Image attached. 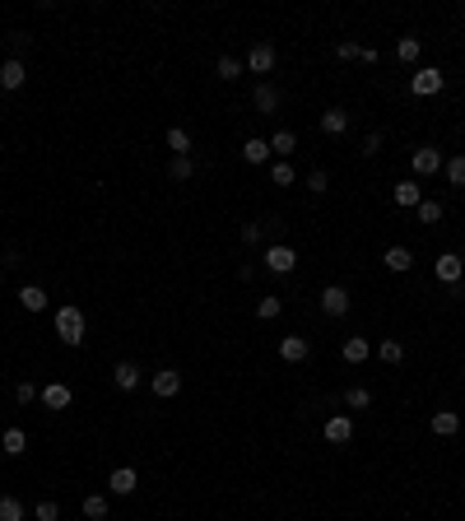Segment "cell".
I'll list each match as a JSON object with an SVG mask.
<instances>
[{
	"mask_svg": "<svg viewBox=\"0 0 465 521\" xmlns=\"http://www.w3.org/2000/svg\"><path fill=\"white\" fill-rule=\"evenodd\" d=\"M56 335H61L70 349H79V344H84V312H79L75 303L56 308Z\"/></svg>",
	"mask_w": 465,
	"mask_h": 521,
	"instance_id": "cell-1",
	"label": "cell"
},
{
	"mask_svg": "<svg viewBox=\"0 0 465 521\" xmlns=\"http://www.w3.org/2000/svg\"><path fill=\"white\" fill-rule=\"evenodd\" d=\"M442 84H447V75L437 66H423L419 75L410 79V89H414V98H432V93H442Z\"/></svg>",
	"mask_w": 465,
	"mask_h": 521,
	"instance_id": "cell-2",
	"label": "cell"
},
{
	"mask_svg": "<svg viewBox=\"0 0 465 521\" xmlns=\"http://www.w3.org/2000/svg\"><path fill=\"white\" fill-rule=\"evenodd\" d=\"M410 163H414V177H432V172H442V149H432V144H419Z\"/></svg>",
	"mask_w": 465,
	"mask_h": 521,
	"instance_id": "cell-3",
	"label": "cell"
},
{
	"mask_svg": "<svg viewBox=\"0 0 465 521\" xmlns=\"http://www.w3.org/2000/svg\"><path fill=\"white\" fill-rule=\"evenodd\" d=\"M293 266H298V256H293V247L275 242V247L266 252V270H270V275H288Z\"/></svg>",
	"mask_w": 465,
	"mask_h": 521,
	"instance_id": "cell-4",
	"label": "cell"
},
{
	"mask_svg": "<svg viewBox=\"0 0 465 521\" xmlns=\"http://www.w3.org/2000/svg\"><path fill=\"white\" fill-rule=\"evenodd\" d=\"M432 270H437V279H442V284H461V275H465V261H461L456 252H442Z\"/></svg>",
	"mask_w": 465,
	"mask_h": 521,
	"instance_id": "cell-5",
	"label": "cell"
},
{
	"mask_svg": "<svg viewBox=\"0 0 465 521\" xmlns=\"http://www.w3.org/2000/svg\"><path fill=\"white\" fill-rule=\"evenodd\" d=\"M322 312L326 317H344V312H349V293H344L340 284H326L322 288Z\"/></svg>",
	"mask_w": 465,
	"mask_h": 521,
	"instance_id": "cell-6",
	"label": "cell"
},
{
	"mask_svg": "<svg viewBox=\"0 0 465 521\" xmlns=\"http://www.w3.org/2000/svg\"><path fill=\"white\" fill-rule=\"evenodd\" d=\"M247 70H252V75H270V70H275V47H270V42H256L252 56H247Z\"/></svg>",
	"mask_w": 465,
	"mask_h": 521,
	"instance_id": "cell-7",
	"label": "cell"
},
{
	"mask_svg": "<svg viewBox=\"0 0 465 521\" xmlns=\"http://www.w3.org/2000/svg\"><path fill=\"white\" fill-rule=\"evenodd\" d=\"M182 391V373L177 368H163V373H154V396L158 400H172Z\"/></svg>",
	"mask_w": 465,
	"mask_h": 521,
	"instance_id": "cell-8",
	"label": "cell"
},
{
	"mask_svg": "<svg viewBox=\"0 0 465 521\" xmlns=\"http://www.w3.org/2000/svg\"><path fill=\"white\" fill-rule=\"evenodd\" d=\"M107 488H112V493H122V498H126V493H135V488H140V475H135L131 466H117V470H112V475H107Z\"/></svg>",
	"mask_w": 465,
	"mask_h": 521,
	"instance_id": "cell-9",
	"label": "cell"
},
{
	"mask_svg": "<svg viewBox=\"0 0 465 521\" xmlns=\"http://www.w3.org/2000/svg\"><path fill=\"white\" fill-rule=\"evenodd\" d=\"M349 438H354V419H349V414H335V419H326V443L344 447Z\"/></svg>",
	"mask_w": 465,
	"mask_h": 521,
	"instance_id": "cell-10",
	"label": "cell"
},
{
	"mask_svg": "<svg viewBox=\"0 0 465 521\" xmlns=\"http://www.w3.org/2000/svg\"><path fill=\"white\" fill-rule=\"evenodd\" d=\"M23 79H28V70H23V61H5V66H0V89H5V93L23 89Z\"/></svg>",
	"mask_w": 465,
	"mask_h": 521,
	"instance_id": "cell-11",
	"label": "cell"
},
{
	"mask_svg": "<svg viewBox=\"0 0 465 521\" xmlns=\"http://www.w3.org/2000/svg\"><path fill=\"white\" fill-rule=\"evenodd\" d=\"M70 400H75V396H70V387H61V382H47V387H42V405H47V410H70Z\"/></svg>",
	"mask_w": 465,
	"mask_h": 521,
	"instance_id": "cell-12",
	"label": "cell"
},
{
	"mask_svg": "<svg viewBox=\"0 0 465 521\" xmlns=\"http://www.w3.org/2000/svg\"><path fill=\"white\" fill-rule=\"evenodd\" d=\"M307 354H312V344L302 340V335H288V340L279 344V358H284V363H302Z\"/></svg>",
	"mask_w": 465,
	"mask_h": 521,
	"instance_id": "cell-13",
	"label": "cell"
},
{
	"mask_svg": "<svg viewBox=\"0 0 465 521\" xmlns=\"http://www.w3.org/2000/svg\"><path fill=\"white\" fill-rule=\"evenodd\" d=\"M322 131L326 135H344V131H349V112H344V107H326L322 112Z\"/></svg>",
	"mask_w": 465,
	"mask_h": 521,
	"instance_id": "cell-14",
	"label": "cell"
},
{
	"mask_svg": "<svg viewBox=\"0 0 465 521\" xmlns=\"http://www.w3.org/2000/svg\"><path fill=\"white\" fill-rule=\"evenodd\" d=\"M382 261H387V270H396V275H405V270L414 266L410 247H387V252H382Z\"/></svg>",
	"mask_w": 465,
	"mask_h": 521,
	"instance_id": "cell-15",
	"label": "cell"
},
{
	"mask_svg": "<svg viewBox=\"0 0 465 521\" xmlns=\"http://www.w3.org/2000/svg\"><path fill=\"white\" fill-rule=\"evenodd\" d=\"M432 433H437V438L461 433V414H456V410H437V414H432Z\"/></svg>",
	"mask_w": 465,
	"mask_h": 521,
	"instance_id": "cell-16",
	"label": "cell"
},
{
	"mask_svg": "<svg viewBox=\"0 0 465 521\" xmlns=\"http://www.w3.org/2000/svg\"><path fill=\"white\" fill-rule=\"evenodd\" d=\"M242 158H247V163H270V140L252 135V140L242 144Z\"/></svg>",
	"mask_w": 465,
	"mask_h": 521,
	"instance_id": "cell-17",
	"label": "cell"
},
{
	"mask_svg": "<svg viewBox=\"0 0 465 521\" xmlns=\"http://www.w3.org/2000/svg\"><path fill=\"white\" fill-rule=\"evenodd\" d=\"M112 382H117V391H135V387H140V368H135V363H117Z\"/></svg>",
	"mask_w": 465,
	"mask_h": 521,
	"instance_id": "cell-18",
	"label": "cell"
},
{
	"mask_svg": "<svg viewBox=\"0 0 465 521\" xmlns=\"http://www.w3.org/2000/svg\"><path fill=\"white\" fill-rule=\"evenodd\" d=\"M0 447H5V456H23V452H28V433H23V428H5Z\"/></svg>",
	"mask_w": 465,
	"mask_h": 521,
	"instance_id": "cell-19",
	"label": "cell"
},
{
	"mask_svg": "<svg viewBox=\"0 0 465 521\" xmlns=\"http://www.w3.org/2000/svg\"><path fill=\"white\" fill-rule=\"evenodd\" d=\"M19 303L28 312H47V288H37V284H23L19 288Z\"/></svg>",
	"mask_w": 465,
	"mask_h": 521,
	"instance_id": "cell-20",
	"label": "cell"
},
{
	"mask_svg": "<svg viewBox=\"0 0 465 521\" xmlns=\"http://www.w3.org/2000/svg\"><path fill=\"white\" fill-rule=\"evenodd\" d=\"M367 354H372V344H367L363 335H349V340H344V363H363Z\"/></svg>",
	"mask_w": 465,
	"mask_h": 521,
	"instance_id": "cell-21",
	"label": "cell"
},
{
	"mask_svg": "<svg viewBox=\"0 0 465 521\" xmlns=\"http://www.w3.org/2000/svg\"><path fill=\"white\" fill-rule=\"evenodd\" d=\"M396 205H405V210H419V182H396Z\"/></svg>",
	"mask_w": 465,
	"mask_h": 521,
	"instance_id": "cell-22",
	"label": "cell"
},
{
	"mask_svg": "<svg viewBox=\"0 0 465 521\" xmlns=\"http://www.w3.org/2000/svg\"><path fill=\"white\" fill-rule=\"evenodd\" d=\"M293 149H298V135H293V131H275V135H270V154L288 158Z\"/></svg>",
	"mask_w": 465,
	"mask_h": 521,
	"instance_id": "cell-23",
	"label": "cell"
},
{
	"mask_svg": "<svg viewBox=\"0 0 465 521\" xmlns=\"http://www.w3.org/2000/svg\"><path fill=\"white\" fill-rule=\"evenodd\" d=\"M252 103H256L261 112H275V107H279V93H275V84H256Z\"/></svg>",
	"mask_w": 465,
	"mask_h": 521,
	"instance_id": "cell-24",
	"label": "cell"
},
{
	"mask_svg": "<svg viewBox=\"0 0 465 521\" xmlns=\"http://www.w3.org/2000/svg\"><path fill=\"white\" fill-rule=\"evenodd\" d=\"M167 149H172L177 158H187L191 154V135L182 131V126H172V131H167Z\"/></svg>",
	"mask_w": 465,
	"mask_h": 521,
	"instance_id": "cell-25",
	"label": "cell"
},
{
	"mask_svg": "<svg viewBox=\"0 0 465 521\" xmlns=\"http://www.w3.org/2000/svg\"><path fill=\"white\" fill-rule=\"evenodd\" d=\"M84 517H89V521H107V498H102V493H89V498H84Z\"/></svg>",
	"mask_w": 465,
	"mask_h": 521,
	"instance_id": "cell-26",
	"label": "cell"
},
{
	"mask_svg": "<svg viewBox=\"0 0 465 521\" xmlns=\"http://www.w3.org/2000/svg\"><path fill=\"white\" fill-rule=\"evenodd\" d=\"M447 168V182H452V187H465V154H456L452 163H442Z\"/></svg>",
	"mask_w": 465,
	"mask_h": 521,
	"instance_id": "cell-27",
	"label": "cell"
},
{
	"mask_svg": "<svg viewBox=\"0 0 465 521\" xmlns=\"http://www.w3.org/2000/svg\"><path fill=\"white\" fill-rule=\"evenodd\" d=\"M279 312H284V303H279V298H261V303H256V317H261V322H275Z\"/></svg>",
	"mask_w": 465,
	"mask_h": 521,
	"instance_id": "cell-28",
	"label": "cell"
},
{
	"mask_svg": "<svg viewBox=\"0 0 465 521\" xmlns=\"http://www.w3.org/2000/svg\"><path fill=\"white\" fill-rule=\"evenodd\" d=\"M377 354H382V363H400V358H405V344H400V340H382Z\"/></svg>",
	"mask_w": 465,
	"mask_h": 521,
	"instance_id": "cell-29",
	"label": "cell"
},
{
	"mask_svg": "<svg viewBox=\"0 0 465 521\" xmlns=\"http://www.w3.org/2000/svg\"><path fill=\"white\" fill-rule=\"evenodd\" d=\"M0 521H23V503L19 498H0Z\"/></svg>",
	"mask_w": 465,
	"mask_h": 521,
	"instance_id": "cell-30",
	"label": "cell"
},
{
	"mask_svg": "<svg viewBox=\"0 0 465 521\" xmlns=\"http://www.w3.org/2000/svg\"><path fill=\"white\" fill-rule=\"evenodd\" d=\"M344 405H349V410H363V405H372V396H367L363 387H349L344 391Z\"/></svg>",
	"mask_w": 465,
	"mask_h": 521,
	"instance_id": "cell-31",
	"label": "cell"
},
{
	"mask_svg": "<svg viewBox=\"0 0 465 521\" xmlns=\"http://www.w3.org/2000/svg\"><path fill=\"white\" fill-rule=\"evenodd\" d=\"M396 56H400V61H419V37H400Z\"/></svg>",
	"mask_w": 465,
	"mask_h": 521,
	"instance_id": "cell-32",
	"label": "cell"
},
{
	"mask_svg": "<svg viewBox=\"0 0 465 521\" xmlns=\"http://www.w3.org/2000/svg\"><path fill=\"white\" fill-rule=\"evenodd\" d=\"M270 182H275V187H293V168H288L284 158H279V163L270 168Z\"/></svg>",
	"mask_w": 465,
	"mask_h": 521,
	"instance_id": "cell-33",
	"label": "cell"
},
{
	"mask_svg": "<svg viewBox=\"0 0 465 521\" xmlns=\"http://www.w3.org/2000/svg\"><path fill=\"white\" fill-rule=\"evenodd\" d=\"M242 75V61L237 56H219V79H237Z\"/></svg>",
	"mask_w": 465,
	"mask_h": 521,
	"instance_id": "cell-34",
	"label": "cell"
},
{
	"mask_svg": "<svg viewBox=\"0 0 465 521\" xmlns=\"http://www.w3.org/2000/svg\"><path fill=\"white\" fill-rule=\"evenodd\" d=\"M442 219V205L437 200H419V223H437Z\"/></svg>",
	"mask_w": 465,
	"mask_h": 521,
	"instance_id": "cell-35",
	"label": "cell"
},
{
	"mask_svg": "<svg viewBox=\"0 0 465 521\" xmlns=\"http://www.w3.org/2000/svg\"><path fill=\"white\" fill-rule=\"evenodd\" d=\"M191 172H196V168H191V158H172V168H167V177H172V182H187Z\"/></svg>",
	"mask_w": 465,
	"mask_h": 521,
	"instance_id": "cell-36",
	"label": "cell"
},
{
	"mask_svg": "<svg viewBox=\"0 0 465 521\" xmlns=\"http://www.w3.org/2000/svg\"><path fill=\"white\" fill-rule=\"evenodd\" d=\"M33 517H37V521H56V517H61V508H56L52 498H42V503L33 508Z\"/></svg>",
	"mask_w": 465,
	"mask_h": 521,
	"instance_id": "cell-37",
	"label": "cell"
},
{
	"mask_svg": "<svg viewBox=\"0 0 465 521\" xmlns=\"http://www.w3.org/2000/svg\"><path fill=\"white\" fill-rule=\"evenodd\" d=\"M33 396H37V387H33V382H19V387H14V400H19V405H28Z\"/></svg>",
	"mask_w": 465,
	"mask_h": 521,
	"instance_id": "cell-38",
	"label": "cell"
},
{
	"mask_svg": "<svg viewBox=\"0 0 465 521\" xmlns=\"http://www.w3.org/2000/svg\"><path fill=\"white\" fill-rule=\"evenodd\" d=\"M331 187V177H326L322 168H317V172H307V191H326Z\"/></svg>",
	"mask_w": 465,
	"mask_h": 521,
	"instance_id": "cell-39",
	"label": "cell"
},
{
	"mask_svg": "<svg viewBox=\"0 0 465 521\" xmlns=\"http://www.w3.org/2000/svg\"><path fill=\"white\" fill-rule=\"evenodd\" d=\"M358 56H363V47H358V42H340V61H358Z\"/></svg>",
	"mask_w": 465,
	"mask_h": 521,
	"instance_id": "cell-40",
	"label": "cell"
},
{
	"mask_svg": "<svg viewBox=\"0 0 465 521\" xmlns=\"http://www.w3.org/2000/svg\"><path fill=\"white\" fill-rule=\"evenodd\" d=\"M363 154H367V158H372V154H382V135H377V131L363 140Z\"/></svg>",
	"mask_w": 465,
	"mask_h": 521,
	"instance_id": "cell-41",
	"label": "cell"
},
{
	"mask_svg": "<svg viewBox=\"0 0 465 521\" xmlns=\"http://www.w3.org/2000/svg\"><path fill=\"white\" fill-rule=\"evenodd\" d=\"M242 242H261V223H242Z\"/></svg>",
	"mask_w": 465,
	"mask_h": 521,
	"instance_id": "cell-42",
	"label": "cell"
}]
</instances>
